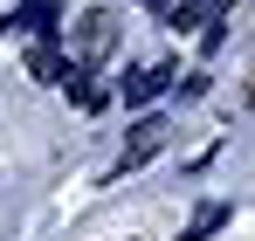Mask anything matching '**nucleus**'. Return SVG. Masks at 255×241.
<instances>
[{"mask_svg":"<svg viewBox=\"0 0 255 241\" xmlns=\"http://www.w3.org/2000/svg\"><path fill=\"white\" fill-rule=\"evenodd\" d=\"M166 83H172V62H145V69H131V76H125V104H152Z\"/></svg>","mask_w":255,"mask_h":241,"instance_id":"2","label":"nucleus"},{"mask_svg":"<svg viewBox=\"0 0 255 241\" xmlns=\"http://www.w3.org/2000/svg\"><path fill=\"white\" fill-rule=\"evenodd\" d=\"M111 41H118V21H111V14H83V28H76V55H83V62H104Z\"/></svg>","mask_w":255,"mask_h":241,"instance_id":"1","label":"nucleus"},{"mask_svg":"<svg viewBox=\"0 0 255 241\" xmlns=\"http://www.w3.org/2000/svg\"><path fill=\"white\" fill-rule=\"evenodd\" d=\"M28 76H35V83H62V76H69V62H62V48H55V41H42V48L28 55Z\"/></svg>","mask_w":255,"mask_h":241,"instance_id":"4","label":"nucleus"},{"mask_svg":"<svg viewBox=\"0 0 255 241\" xmlns=\"http://www.w3.org/2000/svg\"><path fill=\"white\" fill-rule=\"evenodd\" d=\"M21 28H35V35H55V0H28V7H21Z\"/></svg>","mask_w":255,"mask_h":241,"instance_id":"5","label":"nucleus"},{"mask_svg":"<svg viewBox=\"0 0 255 241\" xmlns=\"http://www.w3.org/2000/svg\"><path fill=\"white\" fill-rule=\"evenodd\" d=\"M221 221H228V207H200V214H193V228H186V241H207Z\"/></svg>","mask_w":255,"mask_h":241,"instance_id":"6","label":"nucleus"},{"mask_svg":"<svg viewBox=\"0 0 255 241\" xmlns=\"http://www.w3.org/2000/svg\"><path fill=\"white\" fill-rule=\"evenodd\" d=\"M159 145H166V118H145V124H138V138L125 145V172H131V165H145Z\"/></svg>","mask_w":255,"mask_h":241,"instance_id":"3","label":"nucleus"}]
</instances>
